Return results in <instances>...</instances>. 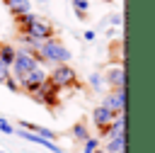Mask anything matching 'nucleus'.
Segmentation results:
<instances>
[{"mask_svg":"<svg viewBox=\"0 0 155 153\" xmlns=\"http://www.w3.org/2000/svg\"><path fill=\"white\" fill-rule=\"evenodd\" d=\"M15 53H17V46H12V44H0V61H2V63L12 66Z\"/></svg>","mask_w":155,"mask_h":153,"instance_id":"nucleus-13","label":"nucleus"},{"mask_svg":"<svg viewBox=\"0 0 155 153\" xmlns=\"http://www.w3.org/2000/svg\"><path fill=\"white\" fill-rule=\"evenodd\" d=\"M107 109H111L114 114H121L126 109V87H119V90H109L104 102H102Z\"/></svg>","mask_w":155,"mask_h":153,"instance_id":"nucleus-8","label":"nucleus"},{"mask_svg":"<svg viewBox=\"0 0 155 153\" xmlns=\"http://www.w3.org/2000/svg\"><path fill=\"white\" fill-rule=\"evenodd\" d=\"M94 153H107V151H104L102 146H97V148H94Z\"/></svg>","mask_w":155,"mask_h":153,"instance_id":"nucleus-23","label":"nucleus"},{"mask_svg":"<svg viewBox=\"0 0 155 153\" xmlns=\"http://www.w3.org/2000/svg\"><path fill=\"white\" fill-rule=\"evenodd\" d=\"M19 29V36H22V41L27 44V49H36L44 39H48V36H53L56 34V27L46 19V17H39V15H34L27 24H22V27H17Z\"/></svg>","mask_w":155,"mask_h":153,"instance_id":"nucleus-1","label":"nucleus"},{"mask_svg":"<svg viewBox=\"0 0 155 153\" xmlns=\"http://www.w3.org/2000/svg\"><path fill=\"white\" fill-rule=\"evenodd\" d=\"M0 131H2V134H15V126H12L7 119H2V117H0Z\"/></svg>","mask_w":155,"mask_h":153,"instance_id":"nucleus-17","label":"nucleus"},{"mask_svg":"<svg viewBox=\"0 0 155 153\" xmlns=\"http://www.w3.org/2000/svg\"><path fill=\"white\" fill-rule=\"evenodd\" d=\"M44 2H48V0H44Z\"/></svg>","mask_w":155,"mask_h":153,"instance_id":"nucleus-26","label":"nucleus"},{"mask_svg":"<svg viewBox=\"0 0 155 153\" xmlns=\"http://www.w3.org/2000/svg\"><path fill=\"white\" fill-rule=\"evenodd\" d=\"M75 15H78V19H87V12L85 10H75Z\"/></svg>","mask_w":155,"mask_h":153,"instance_id":"nucleus-22","label":"nucleus"},{"mask_svg":"<svg viewBox=\"0 0 155 153\" xmlns=\"http://www.w3.org/2000/svg\"><path fill=\"white\" fill-rule=\"evenodd\" d=\"M70 136H73L78 143H82V141L90 136V129H87V124H85V121H75V124H73V129H70Z\"/></svg>","mask_w":155,"mask_h":153,"instance_id":"nucleus-12","label":"nucleus"},{"mask_svg":"<svg viewBox=\"0 0 155 153\" xmlns=\"http://www.w3.org/2000/svg\"><path fill=\"white\" fill-rule=\"evenodd\" d=\"M114 117H116V114H114L111 109H107L104 104H97V107L92 109V124L97 126V131H102L104 126H109V124L114 121Z\"/></svg>","mask_w":155,"mask_h":153,"instance_id":"nucleus-10","label":"nucleus"},{"mask_svg":"<svg viewBox=\"0 0 155 153\" xmlns=\"http://www.w3.org/2000/svg\"><path fill=\"white\" fill-rule=\"evenodd\" d=\"M121 134H126V114H124V112H121V114H116V117H114V121L99 131V136H97V138H99V141H104V138H114V136H121Z\"/></svg>","mask_w":155,"mask_h":153,"instance_id":"nucleus-9","label":"nucleus"},{"mask_svg":"<svg viewBox=\"0 0 155 153\" xmlns=\"http://www.w3.org/2000/svg\"><path fill=\"white\" fill-rule=\"evenodd\" d=\"M104 78V85H109V90H119V87H126V70H124V63H114Z\"/></svg>","mask_w":155,"mask_h":153,"instance_id":"nucleus-7","label":"nucleus"},{"mask_svg":"<svg viewBox=\"0 0 155 153\" xmlns=\"http://www.w3.org/2000/svg\"><path fill=\"white\" fill-rule=\"evenodd\" d=\"M2 85H7V90H12V92H19V83H17V78H12V75H10Z\"/></svg>","mask_w":155,"mask_h":153,"instance_id":"nucleus-16","label":"nucleus"},{"mask_svg":"<svg viewBox=\"0 0 155 153\" xmlns=\"http://www.w3.org/2000/svg\"><path fill=\"white\" fill-rule=\"evenodd\" d=\"M70 2H73V7H75V10H85V12H87V7H90V2H87V0H70Z\"/></svg>","mask_w":155,"mask_h":153,"instance_id":"nucleus-20","label":"nucleus"},{"mask_svg":"<svg viewBox=\"0 0 155 153\" xmlns=\"http://www.w3.org/2000/svg\"><path fill=\"white\" fill-rule=\"evenodd\" d=\"M29 97H31L34 102L44 104V107H46V109H51V112L61 104V90H58V87H56L48 78H46V80H44V83H41V85H39V87L29 95Z\"/></svg>","mask_w":155,"mask_h":153,"instance_id":"nucleus-4","label":"nucleus"},{"mask_svg":"<svg viewBox=\"0 0 155 153\" xmlns=\"http://www.w3.org/2000/svg\"><path fill=\"white\" fill-rule=\"evenodd\" d=\"M34 53H36L39 63H51V66H56V63H68V61H70L68 46H65L61 39H56V34L48 36V39H44V41L34 49Z\"/></svg>","mask_w":155,"mask_h":153,"instance_id":"nucleus-2","label":"nucleus"},{"mask_svg":"<svg viewBox=\"0 0 155 153\" xmlns=\"http://www.w3.org/2000/svg\"><path fill=\"white\" fill-rule=\"evenodd\" d=\"M0 153H5V151H0Z\"/></svg>","mask_w":155,"mask_h":153,"instance_id":"nucleus-25","label":"nucleus"},{"mask_svg":"<svg viewBox=\"0 0 155 153\" xmlns=\"http://www.w3.org/2000/svg\"><path fill=\"white\" fill-rule=\"evenodd\" d=\"M109 22H111L114 27H121V24H124V15H121V12H116V15H111V17H109Z\"/></svg>","mask_w":155,"mask_h":153,"instance_id":"nucleus-19","label":"nucleus"},{"mask_svg":"<svg viewBox=\"0 0 155 153\" xmlns=\"http://www.w3.org/2000/svg\"><path fill=\"white\" fill-rule=\"evenodd\" d=\"M82 36H85V41H94V39H97V34H94L92 29H87V32H85Z\"/></svg>","mask_w":155,"mask_h":153,"instance_id":"nucleus-21","label":"nucleus"},{"mask_svg":"<svg viewBox=\"0 0 155 153\" xmlns=\"http://www.w3.org/2000/svg\"><path fill=\"white\" fill-rule=\"evenodd\" d=\"M46 78H48V73H46L41 66H34V68H31V70H27L22 78H17V83H19V90H22V92L31 95V92H34V90L46 80Z\"/></svg>","mask_w":155,"mask_h":153,"instance_id":"nucleus-6","label":"nucleus"},{"mask_svg":"<svg viewBox=\"0 0 155 153\" xmlns=\"http://www.w3.org/2000/svg\"><path fill=\"white\" fill-rule=\"evenodd\" d=\"M104 2H111V0H104Z\"/></svg>","mask_w":155,"mask_h":153,"instance_id":"nucleus-24","label":"nucleus"},{"mask_svg":"<svg viewBox=\"0 0 155 153\" xmlns=\"http://www.w3.org/2000/svg\"><path fill=\"white\" fill-rule=\"evenodd\" d=\"M102 85H104V78H102L99 73H92V75H90V87H92V90H102Z\"/></svg>","mask_w":155,"mask_h":153,"instance_id":"nucleus-15","label":"nucleus"},{"mask_svg":"<svg viewBox=\"0 0 155 153\" xmlns=\"http://www.w3.org/2000/svg\"><path fill=\"white\" fill-rule=\"evenodd\" d=\"M48 80L58 87V90H80V80H78V70L70 63H56L48 73Z\"/></svg>","mask_w":155,"mask_h":153,"instance_id":"nucleus-3","label":"nucleus"},{"mask_svg":"<svg viewBox=\"0 0 155 153\" xmlns=\"http://www.w3.org/2000/svg\"><path fill=\"white\" fill-rule=\"evenodd\" d=\"M34 66H39L36 53H34L31 49H17L15 61H12V66H10V75H12V78H22V75H24L27 70H31Z\"/></svg>","mask_w":155,"mask_h":153,"instance_id":"nucleus-5","label":"nucleus"},{"mask_svg":"<svg viewBox=\"0 0 155 153\" xmlns=\"http://www.w3.org/2000/svg\"><path fill=\"white\" fill-rule=\"evenodd\" d=\"M7 78H10V66L0 61V85H2V83H5Z\"/></svg>","mask_w":155,"mask_h":153,"instance_id":"nucleus-18","label":"nucleus"},{"mask_svg":"<svg viewBox=\"0 0 155 153\" xmlns=\"http://www.w3.org/2000/svg\"><path fill=\"white\" fill-rule=\"evenodd\" d=\"M2 2H5V7L10 10V15H12V17H17V15H22V12H29V10H31L29 0H2Z\"/></svg>","mask_w":155,"mask_h":153,"instance_id":"nucleus-11","label":"nucleus"},{"mask_svg":"<svg viewBox=\"0 0 155 153\" xmlns=\"http://www.w3.org/2000/svg\"><path fill=\"white\" fill-rule=\"evenodd\" d=\"M97 146H102V141H99L97 136H92V134H90V136L82 141V153H94V148H97Z\"/></svg>","mask_w":155,"mask_h":153,"instance_id":"nucleus-14","label":"nucleus"}]
</instances>
